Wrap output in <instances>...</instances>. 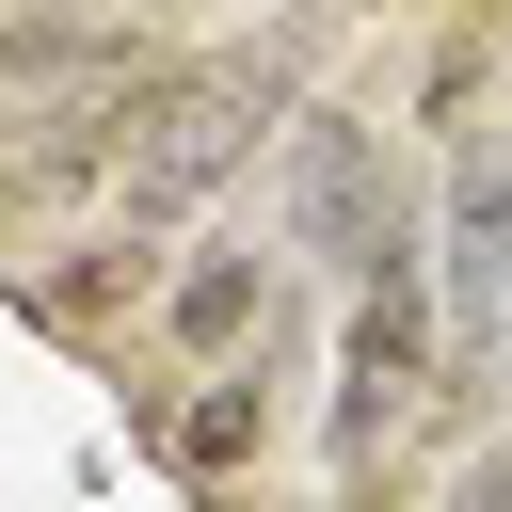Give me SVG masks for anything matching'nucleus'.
<instances>
[{"instance_id":"nucleus-2","label":"nucleus","mask_w":512,"mask_h":512,"mask_svg":"<svg viewBox=\"0 0 512 512\" xmlns=\"http://www.w3.org/2000/svg\"><path fill=\"white\" fill-rule=\"evenodd\" d=\"M304 96H288V64L272 48H176L160 80H144V112H128V160H112V192H128V224L160 240V224H192L272 128H288Z\"/></svg>"},{"instance_id":"nucleus-8","label":"nucleus","mask_w":512,"mask_h":512,"mask_svg":"<svg viewBox=\"0 0 512 512\" xmlns=\"http://www.w3.org/2000/svg\"><path fill=\"white\" fill-rule=\"evenodd\" d=\"M304 16H368V0H304Z\"/></svg>"},{"instance_id":"nucleus-5","label":"nucleus","mask_w":512,"mask_h":512,"mask_svg":"<svg viewBox=\"0 0 512 512\" xmlns=\"http://www.w3.org/2000/svg\"><path fill=\"white\" fill-rule=\"evenodd\" d=\"M496 304H512V160L464 144V176H448V384H432V400H480Z\"/></svg>"},{"instance_id":"nucleus-3","label":"nucleus","mask_w":512,"mask_h":512,"mask_svg":"<svg viewBox=\"0 0 512 512\" xmlns=\"http://www.w3.org/2000/svg\"><path fill=\"white\" fill-rule=\"evenodd\" d=\"M272 240L320 256V272H352V288L384 256H416V208H400V160H384L368 112H288L272 128Z\"/></svg>"},{"instance_id":"nucleus-4","label":"nucleus","mask_w":512,"mask_h":512,"mask_svg":"<svg viewBox=\"0 0 512 512\" xmlns=\"http://www.w3.org/2000/svg\"><path fill=\"white\" fill-rule=\"evenodd\" d=\"M416 400H432V304H416V256H384L352 304V352H336V480H368Z\"/></svg>"},{"instance_id":"nucleus-6","label":"nucleus","mask_w":512,"mask_h":512,"mask_svg":"<svg viewBox=\"0 0 512 512\" xmlns=\"http://www.w3.org/2000/svg\"><path fill=\"white\" fill-rule=\"evenodd\" d=\"M144 320H160V352H192V368H224V352H256L272 320H288V272L256 256V240H192L160 288H144Z\"/></svg>"},{"instance_id":"nucleus-7","label":"nucleus","mask_w":512,"mask_h":512,"mask_svg":"<svg viewBox=\"0 0 512 512\" xmlns=\"http://www.w3.org/2000/svg\"><path fill=\"white\" fill-rule=\"evenodd\" d=\"M272 384H288V320H272L256 352H224V368L160 416V464H176V480H240V464L272 448Z\"/></svg>"},{"instance_id":"nucleus-1","label":"nucleus","mask_w":512,"mask_h":512,"mask_svg":"<svg viewBox=\"0 0 512 512\" xmlns=\"http://www.w3.org/2000/svg\"><path fill=\"white\" fill-rule=\"evenodd\" d=\"M176 48L144 32V0H16L0 16V208L96 192L128 160V112Z\"/></svg>"}]
</instances>
